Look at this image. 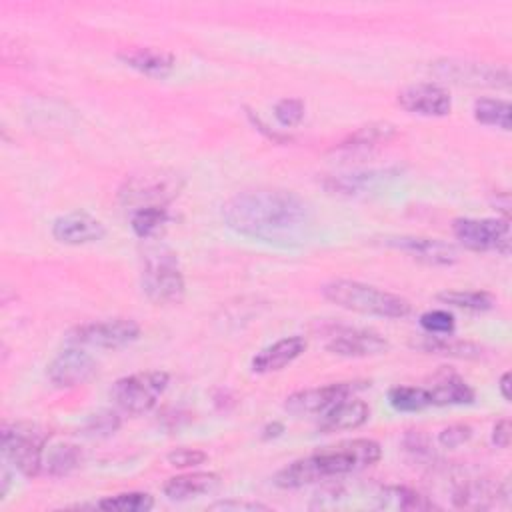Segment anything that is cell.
<instances>
[{"mask_svg": "<svg viewBox=\"0 0 512 512\" xmlns=\"http://www.w3.org/2000/svg\"><path fill=\"white\" fill-rule=\"evenodd\" d=\"M222 218L228 228L246 238L292 246L308 236L312 210L290 190L256 188L228 198L222 204Z\"/></svg>", "mask_w": 512, "mask_h": 512, "instance_id": "6da1fadb", "label": "cell"}, {"mask_svg": "<svg viewBox=\"0 0 512 512\" xmlns=\"http://www.w3.org/2000/svg\"><path fill=\"white\" fill-rule=\"evenodd\" d=\"M382 456L380 444L370 438H354L298 458L278 470L272 482L278 488H300L318 480L338 478L376 464Z\"/></svg>", "mask_w": 512, "mask_h": 512, "instance_id": "7a4b0ae2", "label": "cell"}, {"mask_svg": "<svg viewBox=\"0 0 512 512\" xmlns=\"http://www.w3.org/2000/svg\"><path fill=\"white\" fill-rule=\"evenodd\" d=\"M320 290L328 302L366 316L404 318L412 312V304L404 296L356 280H332Z\"/></svg>", "mask_w": 512, "mask_h": 512, "instance_id": "3957f363", "label": "cell"}, {"mask_svg": "<svg viewBox=\"0 0 512 512\" xmlns=\"http://www.w3.org/2000/svg\"><path fill=\"white\" fill-rule=\"evenodd\" d=\"M48 432L32 422H12L2 428V452L22 476H36L44 468Z\"/></svg>", "mask_w": 512, "mask_h": 512, "instance_id": "277c9868", "label": "cell"}, {"mask_svg": "<svg viewBox=\"0 0 512 512\" xmlns=\"http://www.w3.org/2000/svg\"><path fill=\"white\" fill-rule=\"evenodd\" d=\"M142 290L154 304H178L184 298V276L174 252L166 248L146 252Z\"/></svg>", "mask_w": 512, "mask_h": 512, "instance_id": "5b68a950", "label": "cell"}, {"mask_svg": "<svg viewBox=\"0 0 512 512\" xmlns=\"http://www.w3.org/2000/svg\"><path fill=\"white\" fill-rule=\"evenodd\" d=\"M170 376L164 370H148V372H136L124 378H118L110 388V398L114 400L116 408L138 416L150 412L164 390L168 388Z\"/></svg>", "mask_w": 512, "mask_h": 512, "instance_id": "8992f818", "label": "cell"}, {"mask_svg": "<svg viewBox=\"0 0 512 512\" xmlns=\"http://www.w3.org/2000/svg\"><path fill=\"white\" fill-rule=\"evenodd\" d=\"M182 178L176 172L156 170L144 172L128 178L120 188V200L126 206L146 208V206H164L182 190Z\"/></svg>", "mask_w": 512, "mask_h": 512, "instance_id": "52a82bcc", "label": "cell"}, {"mask_svg": "<svg viewBox=\"0 0 512 512\" xmlns=\"http://www.w3.org/2000/svg\"><path fill=\"white\" fill-rule=\"evenodd\" d=\"M454 238L468 250L500 254L510 252L508 218H456L452 224Z\"/></svg>", "mask_w": 512, "mask_h": 512, "instance_id": "ba28073f", "label": "cell"}, {"mask_svg": "<svg viewBox=\"0 0 512 512\" xmlns=\"http://www.w3.org/2000/svg\"><path fill=\"white\" fill-rule=\"evenodd\" d=\"M140 336V326L130 318L94 320L76 326L68 334V342L76 346L116 350L132 344Z\"/></svg>", "mask_w": 512, "mask_h": 512, "instance_id": "9c48e42d", "label": "cell"}, {"mask_svg": "<svg viewBox=\"0 0 512 512\" xmlns=\"http://www.w3.org/2000/svg\"><path fill=\"white\" fill-rule=\"evenodd\" d=\"M358 388H362L358 382H334L320 388H306L290 394L284 402V408L288 414L302 418V416H322L328 408H332L336 402L352 396Z\"/></svg>", "mask_w": 512, "mask_h": 512, "instance_id": "30bf717a", "label": "cell"}, {"mask_svg": "<svg viewBox=\"0 0 512 512\" xmlns=\"http://www.w3.org/2000/svg\"><path fill=\"white\" fill-rule=\"evenodd\" d=\"M98 364L92 354H88L82 346L72 344L54 356V360L46 368L48 380L56 388H76L94 378Z\"/></svg>", "mask_w": 512, "mask_h": 512, "instance_id": "8fae6325", "label": "cell"}, {"mask_svg": "<svg viewBox=\"0 0 512 512\" xmlns=\"http://www.w3.org/2000/svg\"><path fill=\"white\" fill-rule=\"evenodd\" d=\"M434 74L454 84H468V86H508L510 72L508 68H496L490 64L478 62H458V60H444L436 62Z\"/></svg>", "mask_w": 512, "mask_h": 512, "instance_id": "7c38bea8", "label": "cell"}, {"mask_svg": "<svg viewBox=\"0 0 512 512\" xmlns=\"http://www.w3.org/2000/svg\"><path fill=\"white\" fill-rule=\"evenodd\" d=\"M388 340L368 328H338L326 340V350L344 358L378 356L388 350Z\"/></svg>", "mask_w": 512, "mask_h": 512, "instance_id": "4fadbf2b", "label": "cell"}, {"mask_svg": "<svg viewBox=\"0 0 512 512\" xmlns=\"http://www.w3.org/2000/svg\"><path fill=\"white\" fill-rule=\"evenodd\" d=\"M398 104L410 114L440 118L450 112L452 98L446 88L434 82H418L398 92Z\"/></svg>", "mask_w": 512, "mask_h": 512, "instance_id": "5bb4252c", "label": "cell"}, {"mask_svg": "<svg viewBox=\"0 0 512 512\" xmlns=\"http://www.w3.org/2000/svg\"><path fill=\"white\" fill-rule=\"evenodd\" d=\"M400 176V168H370L354 170L346 174H334L324 180V188L340 196H360L386 186L390 180Z\"/></svg>", "mask_w": 512, "mask_h": 512, "instance_id": "9a60e30c", "label": "cell"}, {"mask_svg": "<svg viewBox=\"0 0 512 512\" xmlns=\"http://www.w3.org/2000/svg\"><path fill=\"white\" fill-rule=\"evenodd\" d=\"M384 242L392 248H398L412 258L426 262L430 266H450L458 260V250L454 244L438 240V238H426V236H388Z\"/></svg>", "mask_w": 512, "mask_h": 512, "instance_id": "2e32d148", "label": "cell"}, {"mask_svg": "<svg viewBox=\"0 0 512 512\" xmlns=\"http://www.w3.org/2000/svg\"><path fill=\"white\" fill-rule=\"evenodd\" d=\"M498 500L510 502V484L504 480L502 484H494L488 478H470L462 480L452 490V504L456 508L480 510L490 508Z\"/></svg>", "mask_w": 512, "mask_h": 512, "instance_id": "e0dca14e", "label": "cell"}, {"mask_svg": "<svg viewBox=\"0 0 512 512\" xmlns=\"http://www.w3.org/2000/svg\"><path fill=\"white\" fill-rule=\"evenodd\" d=\"M52 236L60 244L84 246L102 240L106 236V226L86 212H68L52 222Z\"/></svg>", "mask_w": 512, "mask_h": 512, "instance_id": "ac0fdd59", "label": "cell"}, {"mask_svg": "<svg viewBox=\"0 0 512 512\" xmlns=\"http://www.w3.org/2000/svg\"><path fill=\"white\" fill-rule=\"evenodd\" d=\"M368 418H370L368 404L364 400L348 396L336 402L332 408H328L322 414L318 422V432L334 434L342 430H354V428H360Z\"/></svg>", "mask_w": 512, "mask_h": 512, "instance_id": "d6986e66", "label": "cell"}, {"mask_svg": "<svg viewBox=\"0 0 512 512\" xmlns=\"http://www.w3.org/2000/svg\"><path fill=\"white\" fill-rule=\"evenodd\" d=\"M306 350L304 336H286L266 348H262L252 358V370L256 374H270L282 370L290 362H294Z\"/></svg>", "mask_w": 512, "mask_h": 512, "instance_id": "ffe728a7", "label": "cell"}, {"mask_svg": "<svg viewBox=\"0 0 512 512\" xmlns=\"http://www.w3.org/2000/svg\"><path fill=\"white\" fill-rule=\"evenodd\" d=\"M118 58L132 70L158 80L166 78L174 68V56L158 48H126Z\"/></svg>", "mask_w": 512, "mask_h": 512, "instance_id": "44dd1931", "label": "cell"}, {"mask_svg": "<svg viewBox=\"0 0 512 512\" xmlns=\"http://www.w3.org/2000/svg\"><path fill=\"white\" fill-rule=\"evenodd\" d=\"M218 484H220V476L214 472H190V474L168 478L162 486V492L166 498L180 502V500H190V498L208 494L216 490Z\"/></svg>", "mask_w": 512, "mask_h": 512, "instance_id": "7402d4cb", "label": "cell"}, {"mask_svg": "<svg viewBox=\"0 0 512 512\" xmlns=\"http://www.w3.org/2000/svg\"><path fill=\"white\" fill-rule=\"evenodd\" d=\"M432 406H460L474 402V390L458 374L446 372L434 378V384L428 388Z\"/></svg>", "mask_w": 512, "mask_h": 512, "instance_id": "603a6c76", "label": "cell"}, {"mask_svg": "<svg viewBox=\"0 0 512 512\" xmlns=\"http://www.w3.org/2000/svg\"><path fill=\"white\" fill-rule=\"evenodd\" d=\"M396 134L394 126L388 122H372L366 126H360L356 132H352L346 140L338 144V150L342 152H364L374 146H380L388 142Z\"/></svg>", "mask_w": 512, "mask_h": 512, "instance_id": "cb8c5ba5", "label": "cell"}, {"mask_svg": "<svg viewBox=\"0 0 512 512\" xmlns=\"http://www.w3.org/2000/svg\"><path fill=\"white\" fill-rule=\"evenodd\" d=\"M416 348L428 352V354H440V356H454V358H478L482 354V348L464 342V340H454L448 334H426L424 338L414 342Z\"/></svg>", "mask_w": 512, "mask_h": 512, "instance_id": "d4e9b609", "label": "cell"}, {"mask_svg": "<svg viewBox=\"0 0 512 512\" xmlns=\"http://www.w3.org/2000/svg\"><path fill=\"white\" fill-rule=\"evenodd\" d=\"M380 504L386 508H400V510H428L436 508L432 500H428L424 494L406 488V486H384L378 494Z\"/></svg>", "mask_w": 512, "mask_h": 512, "instance_id": "484cf974", "label": "cell"}, {"mask_svg": "<svg viewBox=\"0 0 512 512\" xmlns=\"http://www.w3.org/2000/svg\"><path fill=\"white\" fill-rule=\"evenodd\" d=\"M474 118L484 126L510 130V102L500 98H476L472 106Z\"/></svg>", "mask_w": 512, "mask_h": 512, "instance_id": "4316f807", "label": "cell"}, {"mask_svg": "<svg viewBox=\"0 0 512 512\" xmlns=\"http://www.w3.org/2000/svg\"><path fill=\"white\" fill-rule=\"evenodd\" d=\"M82 462V452L76 444H56L44 454V468L50 476H66Z\"/></svg>", "mask_w": 512, "mask_h": 512, "instance_id": "83f0119b", "label": "cell"}, {"mask_svg": "<svg viewBox=\"0 0 512 512\" xmlns=\"http://www.w3.org/2000/svg\"><path fill=\"white\" fill-rule=\"evenodd\" d=\"M388 402L398 412H420L432 406L430 392L422 386H394L388 390Z\"/></svg>", "mask_w": 512, "mask_h": 512, "instance_id": "f1b7e54d", "label": "cell"}, {"mask_svg": "<svg viewBox=\"0 0 512 512\" xmlns=\"http://www.w3.org/2000/svg\"><path fill=\"white\" fill-rule=\"evenodd\" d=\"M168 222V210L164 206H146V208H136L130 216V226L134 234L142 240L156 236L164 224Z\"/></svg>", "mask_w": 512, "mask_h": 512, "instance_id": "f546056e", "label": "cell"}, {"mask_svg": "<svg viewBox=\"0 0 512 512\" xmlns=\"http://www.w3.org/2000/svg\"><path fill=\"white\" fill-rule=\"evenodd\" d=\"M96 506L108 512H148L154 506V498L148 492H122L102 498Z\"/></svg>", "mask_w": 512, "mask_h": 512, "instance_id": "4dcf8cb0", "label": "cell"}, {"mask_svg": "<svg viewBox=\"0 0 512 512\" xmlns=\"http://www.w3.org/2000/svg\"><path fill=\"white\" fill-rule=\"evenodd\" d=\"M436 298L444 304L466 310H490L496 304L494 296L484 290H446L440 292Z\"/></svg>", "mask_w": 512, "mask_h": 512, "instance_id": "1f68e13d", "label": "cell"}, {"mask_svg": "<svg viewBox=\"0 0 512 512\" xmlns=\"http://www.w3.org/2000/svg\"><path fill=\"white\" fill-rule=\"evenodd\" d=\"M274 118L280 126L292 128L304 118V102L300 98H282L274 106Z\"/></svg>", "mask_w": 512, "mask_h": 512, "instance_id": "d6a6232c", "label": "cell"}, {"mask_svg": "<svg viewBox=\"0 0 512 512\" xmlns=\"http://www.w3.org/2000/svg\"><path fill=\"white\" fill-rule=\"evenodd\" d=\"M420 326L426 334H452L454 332V316L446 310H428L420 316Z\"/></svg>", "mask_w": 512, "mask_h": 512, "instance_id": "836d02e7", "label": "cell"}, {"mask_svg": "<svg viewBox=\"0 0 512 512\" xmlns=\"http://www.w3.org/2000/svg\"><path fill=\"white\" fill-rule=\"evenodd\" d=\"M404 450L418 462H426L430 458H434V452L428 444V438L420 432H410L404 436Z\"/></svg>", "mask_w": 512, "mask_h": 512, "instance_id": "e575fe53", "label": "cell"}, {"mask_svg": "<svg viewBox=\"0 0 512 512\" xmlns=\"http://www.w3.org/2000/svg\"><path fill=\"white\" fill-rule=\"evenodd\" d=\"M470 436H472V428L468 424H452V426H446L440 430L438 442L444 448H458L464 442H468Z\"/></svg>", "mask_w": 512, "mask_h": 512, "instance_id": "d590c367", "label": "cell"}, {"mask_svg": "<svg viewBox=\"0 0 512 512\" xmlns=\"http://www.w3.org/2000/svg\"><path fill=\"white\" fill-rule=\"evenodd\" d=\"M206 460V454L198 448H176L168 454V462L176 468H194Z\"/></svg>", "mask_w": 512, "mask_h": 512, "instance_id": "8d00e7d4", "label": "cell"}, {"mask_svg": "<svg viewBox=\"0 0 512 512\" xmlns=\"http://www.w3.org/2000/svg\"><path fill=\"white\" fill-rule=\"evenodd\" d=\"M118 426H120L118 416H116L114 412H110V410H102V412L90 416L86 430L92 432V434H110V432H114Z\"/></svg>", "mask_w": 512, "mask_h": 512, "instance_id": "74e56055", "label": "cell"}, {"mask_svg": "<svg viewBox=\"0 0 512 512\" xmlns=\"http://www.w3.org/2000/svg\"><path fill=\"white\" fill-rule=\"evenodd\" d=\"M210 510H268L266 504L260 502H244V500H220L210 504Z\"/></svg>", "mask_w": 512, "mask_h": 512, "instance_id": "f35d334b", "label": "cell"}, {"mask_svg": "<svg viewBox=\"0 0 512 512\" xmlns=\"http://www.w3.org/2000/svg\"><path fill=\"white\" fill-rule=\"evenodd\" d=\"M492 444L498 448H508L510 446V422L508 420H498L492 428Z\"/></svg>", "mask_w": 512, "mask_h": 512, "instance_id": "ab89813d", "label": "cell"}, {"mask_svg": "<svg viewBox=\"0 0 512 512\" xmlns=\"http://www.w3.org/2000/svg\"><path fill=\"white\" fill-rule=\"evenodd\" d=\"M284 432V426L280 422H272L262 430V438H276Z\"/></svg>", "mask_w": 512, "mask_h": 512, "instance_id": "60d3db41", "label": "cell"}, {"mask_svg": "<svg viewBox=\"0 0 512 512\" xmlns=\"http://www.w3.org/2000/svg\"><path fill=\"white\" fill-rule=\"evenodd\" d=\"M498 388H500L502 398H504V400H510V372H504V374L500 376Z\"/></svg>", "mask_w": 512, "mask_h": 512, "instance_id": "b9f144b4", "label": "cell"}]
</instances>
